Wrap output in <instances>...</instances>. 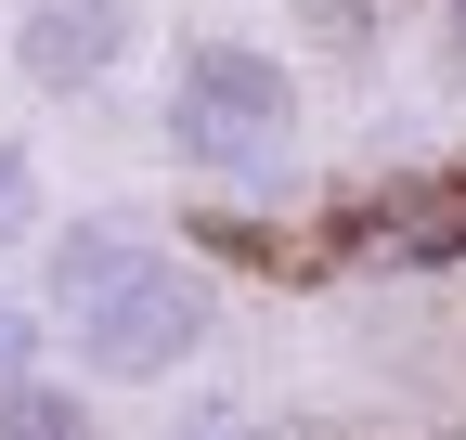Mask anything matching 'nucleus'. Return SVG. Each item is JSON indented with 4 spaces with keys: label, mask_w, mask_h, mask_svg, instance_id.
Instances as JSON below:
<instances>
[{
    "label": "nucleus",
    "mask_w": 466,
    "mask_h": 440,
    "mask_svg": "<svg viewBox=\"0 0 466 440\" xmlns=\"http://www.w3.org/2000/svg\"><path fill=\"white\" fill-rule=\"evenodd\" d=\"M156 130L208 182H272L285 155H299V78H285V52H259V39H182Z\"/></svg>",
    "instance_id": "f257e3e1"
},
{
    "label": "nucleus",
    "mask_w": 466,
    "mask_h": 440,
    "mask_svg": "<svg viewBox=\"0 0 466 440\" xmlns=\"http://www.w3.org/2000/svg\"><path fill=\"white\" fill-rule=\"evenodd\" d=\"M220 440H299V427H220Z\"/></svg>",
    "instance_id": "1a4fd4ad"
},
{
    "label": "nucleus",
    "mask_w": 466,
    "mask_h": 440,
    "mask_svg": "<svg viewBox=\"0 0 466 440\" xmlns=\"http://www.w3.org/2000/svg\"><path fill=\"white\" fill-rule=\"evenodd\" d=\"M208 324H220L208 272H182V259H143L130 285H104V298L78 311V363L104 375V389H156V375H182V363L208 350Z\"/></svg>",
    "instance_id": "f03ea898"
},
{
    "label": "nucleus",
    "mask_w": 466,
    "mask_h": 440,
    "mask_svg": "<svg viewBox=\"0 0 466 440\" xmlns=\"http://www.w3.org/2000/svg\"><path fill=\"white\" fill-rule=\"evenodd\" d=\"M26 350H39V337H26V311H0V389L26 375Z\"/></svg>",
    "instance_id": "0eeeda50"
},
{
    "label": "nucleus",
    "mask_w": 466,
    "mask_h": 440,
    "mask_svg": "<svg viewBox=\"0 0 466 440\" xmlns=\"http://www.w3.org/2000/svg\"><path fill=\"white\" fill-rule=\"evenodd\" d=\"M130 39H143V0H14V78L39 104L104 91L130 65Z\"/></svg>",
    "instance_id": "7ed1b4c3"
},
{
    "label": "nucleus",
    "mask_w": 466,
    "mask_h": 440,
    "mask_svg": "<svg viewBox=\"0 0 466 440\" xmlns=\"http://www.w3.org/2000/svg\"><path fill=\"white\" fill-rule=\"evenodd\" d=\"M26 234H39V155L0 143V246H26Z\"/></svg>",
    "instance_id": "423d86ee"
},
{
    "label": "nucleus",
    "mask_w": 466,
    "mask_h": 440,
    "mask_svg": "<svg viewBox=\"0 0 466 440\" xmlns=\"http://www.w3.org/2000/svg\"><path fill=\"white\" fill-rule=\"evenodd\" d=\"M441 39H453V65H466V0H441Z\"/></svg>",
    "instance_id": "6e6552de"
},
{
    "label": "nucleus",
    "mask_w": 466,
    "mask_h": 440,
    "mask_svg": "<svg viewBox=\"0 0 466 440\" xmlns=\"http://www.w3.org/2000/svg\"><path fill=\"white\" fill-rule=\"evenodd\" d=\"M143 259H156V234H143V220H78V234H66V246H52V285H66V298L91 311L104 285H130V272H143Z\"/></svg>",
    "instance_id": "20e7f679"
},
{
    "label": "nucleus",
    "mask_w": 466,
    "mask_h": 440,
    "mask_svg": "<svg viewBox=\"0 0 466 440\" xmlns=\"http://www.w3.org/2000/svg\"><path fill=\"white\" fill-rule=\"evenodd\" d=\"M0 440H91V402L66 375H14V389H0Z\"/></svg>",
    "instance_id": "39448f33"
},
{
    "label": "nucleus",
    "mask_w": 466,
    "mask_h": 440,
    "mask_svg": "<svg viewBox=\"0 0 466 440\" xmlns=\"http://www.w3.org/2000/svg\"><path fill=\"white\" fill-rule=\"evenodd\" d=\"M441 440H466V427H441Z\"/></svg>",
    "instance_id": "9d476101"
}]
</instances>
